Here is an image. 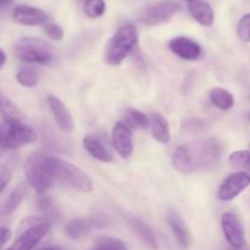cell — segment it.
I'll return each instance as SVG.
<instances>
[{"label":"cell","instance_id":"7402d4cb","mask_svg":"<svg viewBox=\"0 0 250 250\" xmlns=\"http://www.w3.org/2000/svg\"><path fill=\"white\" fill-rule=\"evenodd\" d=\"M189 14L193 19L202 26L210 27L215 21V14L212 7L207 1H192L188 5Z\"/></svg>","mask_w":250,"mask_h":250},{"label":"cell","instance_id":"8d00e7d4","mask_svg":"<svg viewBox=\"0 0 250 250\" xmlns=\"http://www.w3.org/2000/svg\"><path fill=\"white\" fill-rule=\"evenodd\" d=\"M42 250H62L60 247H49V248H44Z\"/></svg>","mask_w":250,"mask_h":250},{"label":"cell","instance_id":"9c48e42d","mask_svg":"<svg viewBox=\"0 0 250 250\" xmlns=\"http://www.w3.org/2000/svg\"><path fill=\"white\" fill-rule=\"evenodd\" d=\"M222 232L227 243L233 249H242L246 246V233L241 220L233 212H225L221 217Z\"/></svg>","mask_w":250,"mask_h":250},{"label":"cell","instance_id":"3957f363","mask_svg":"<svg viewBox=\"0 0 250 250\" xmlns=\"http://www.w3.org/2000/svg\"><path fill=\"white\" fill-rule=\"evenodd\" d=\"M15 58L22 62L34 65H50L54 60V51L48 42L39 38L24 37L15 42L12 46Z\"/></svg>","mask_w":250,"mask_h":250},{"label":"cell","instance_id":"6da1fadb","mask_svg":"<svg viewBox=\"0 0 250 250\" xmlns=\"http://www.w3.org/2000/svg\"><path fill=\"white\" fill-rule=\"evenodd\" d=\"M23 171L27 183L37 194H45L56 182L55 156L43 151H33L24 160Z\"/></svg>","mask_w":250,"mask_h":250},{"label":"cell","instance_id":"e0dca14e","mask_svg":"<svg viewBox=\"0 0 250 250\" xmlns=\"http://www.w3.org/2000/svg\"><path fill=\"white\" fill-rule=\"evenodd\" d=\"M167 222L180 247H182L183 249L189 248L190 243H192V236H190V231L185 220L177 212L172 211L168 214Z\"/></svg>","mask_w":250,"mask_h":250},{"label":"cell","instance_id":"9a60e30c","mask_svg":"<svg viewBox=\"0 0 250 250\" xmlns=\"http://www.w3.org/2000/svg\"><path fill=\"white\" fill-rule=\"evenodd\" d=\"M48 104L59 128L65 132V133L73 132V129H75V120H73L72 114L67 109V106L58 97H54V95H49Z\"/></svg>","mask_w":250,"mask_h":250},{"label":"cell","instance_id":"4fadbf2b","mask_svg":"<svg viewBox=\"0 0 250 250\" xmlns=\"http://www.w3.org/2000/svg\"><path fill=\"white\" fill-rule=\"evenodd\" d=\"M168 48L176 56L187 61L198 60L203 54L202 46L188 37H176L171 39Z\"/></svg>","mask_w":250,"mask_h":250},{"label":"cell","instance_id":"e575fe53","mask_svg":"<svg viewBox=\"0 0 250 250\" xmlns=\"http://www.w3.org/2000/svg\"><path fill=\"white\" fill-rule=\"evenodd\" d=\"M6 54L4 53V51L1 50V49H0V71L2 70V68H4V66H5V63H6Z\"/></svg>","mask_w":250,"mask_h":250},{"label":"cell","instance_id":"4dcf8cb0","mask_svg":"<svg viewBox=\"0 0 250 250\" xmlns=\"http://www.w3.org/2000/svg\"><path fill=\"white\" fill-rule=\"evenodd\" d=\"M12 172H14V166L10 163L0 165V194L6 189L9 183L11 182Z\"/></svg>","mask_w":250,"mask_h":250},{"label":"cell","instance_id":"d6986e66","mask_svg":"<svg viewBox=\"0 0 250 250\" xmlns=\"http://www.w3.org/2000/svg\"><path fill=\"white\" fill-rule=\"evenodd\" d=\"M29 192V185L27 182H22L10 193V195L7 197V199L5 200L4 204H2L1 209H0V214L2 216H10V215L14 214L19 207L21 205V203L23 202L24 198L27 197Z\"/></svg>","mask_w":250,"mask_h":250},{"label":"cell","instance_id":"5bb4252c","mask_svg":"<svg viewBox=\"0 0 250 250\" xmlns=\"http://www.w3.org/2000/svg\"><path fill=\"white\" fill-rule=\"evenodd\" d=\"M15 21L23 26H45L48 23V15L38 7L29 5H19L12 11Z\"/></svg>","mask_w":250,"mask_h":250},{"label":"cell","instance_id":"52a82bcc","mask_svg":"<svg viewBox=\"0 0 250 250\" xmlns=\"http://www.w3.org/2000/svg\"><path fill=\"white\" fill-rule=\"evenodd\" d=\"M182 9V5L176 0H161L144 7L139 14V22L146 26H155L168 21L173 15Z\"/></svg>","mask_w":250,"mask_h":250},{"label":"cell","instance_id":"ba28073f","mask_svg":"<svg viewBox=\"0 0 250 250\" xmlns=\"http://www.w3.org/2000/svg\"><path fill=\"white\" fill-rule=\"evenodd\" d=\"M38 136L32 127L26 124L6 125V128L1 129L0 142L5 150H15L26 144H32L37 142Z\"/></svg>","mask_w":250,"mask_h":250},{"label":"cell","instance_id":"7a4b0ae2","mask_svg":"<svg viewBox=\"0 0 250 250\" xmlns=\"http://www.w3.org/2000/svg\"><path fill=\"white\" fill-rule=\"evenodd\" d=\"M138 43V32L134 24L120 27L105 46V61L111 66H119L125 61Z\"/></svg>","mask_w":250,"mask_h":250},{"label":"cell","instance_id":"2e32d148","mask_svg":"<svg viewBox=\"0 0 250 250\" xmlns=\"http://www.w3.org/2000/svg\"><path fill=\"white\" fill-rule=\"evenodd\" d=\"M98 222H99V220L94 219V217L71 220L70 222L65 225L63 232H65L67 238L72 239V241H78V239L89 234L94 227L99 226Z\"/></svg>","mask_w":250,"mask_h":250},{"label":"cell","instance_id":"d6a6232c","mask_svg":"<svg viewBox=\"0 0 250 250\" xmlns=\"http://www.w3.org/2000/svg\"><path fill=\"white\" fill-rule=\"evenodd\" d=\"M44 32L53 41H61L63 38V36H65L63 29L56 23H46L44 26Z\"/></svg>","mask_w":250,"mask_h":250},{"label":"cell","instance_id":"484cf974","mask_svg":"<svg viewBox=\"0 0 250 250\" xmlns=\"http://www.w3.org/2000/svg\"><path fill=\"white\" fill-rule=\"evenodd\" d=\"M93 250H128L126 244L119 238L109 236H100L95 239Z\"/></svg>","mask_w":250,"mask_h":250},{"label":"cell","instance_id":"836d02e7","mask_svg":"<svg viewBox=\"0 0 250 250\" xmlns=\"http://www.w3.org/2000/svg\"><path fill=\"white\" fill-rule=\"evenodd\" d=\"M11 231L7 227H0V250L5 247V244L11 238Z\"/></svg>","mask_w":250,"mask_h":250},{"label":"cell","instance_id":"4316f807","mask_svg":"<svg viewBox=\"0 0 250 250\" xmlns=\"http://www.w3.org/2000/svg\"><path fill=\"white\" fill-rule=\"evenodd\" d=\"M16 81L22 87L33 88L39 83V76L33 68H21L17 71Z\"/></svg>","mask_w":250,"mask_h":250},{"label":"cell","instance_id":"30bf717a","mask_svg":"<svg viewBox=\"0 0 250 250\" xmlns=\"http://www.w3.org/2000/svg\"><path fill=\"white\" fill-rule=\"evenodd\" d=\"M250 186V175L247 172H236L225 178L219 188V199L222 202H229L238 197L243 190Z\"/></svg>","mask_w":250,"mask_h":250},{"label":"cell","instance_id":"f546056e","mask_svg":"<svg viewBox=\"0 0 250 250\" xmlns=\"http://www.w3.org/2000/svg\"><path fill=\"white\" fill-rule=\"evenodd\" d=\"M229 161L236 167H250V150H237L229 155Z\"/></svg>","mask_w":250,"mask_h":250},{"label":"cell","instance_id":"5b68a950","mask_svg":"<svg viewBox=\"0 0 250 250\" xmlns=\"http://www.w3.org/2000/svg\"><path fill=\"white\" fill-rule=\"evenodd\" d=\"M21 233L7 250H33L50 231V222L42 217H28L21 224Z\"/></svg>","mask_w":250,"mask_h":250},{"label":"cell","instance_id":"277c9868","mask_svg":"<svg viewBox=\"0 0 250 250\" xmlns=\"http://www.w3.org/2000/svg\"><path fill=\"white\" fill-rule=\"evenodd\" d=\"M195 171H209L219 164L222 148L216 138H199L186 144Z\"/></svg>","mask_w":250,"mask_h":250},{"label":"cell","instance_id":"83f0119b","mask_svg":"<svg viewBox=\"0 0 250 250\" xmlns=\"http://www.w3.org/2000/svg\"><path fill=\"white\" fill-rule=\"evenodd\" d=\"M85 16L89 19H98L103 16L106 10V4L104 0H85L83 5Z\"/></svg>","mask_w":250,"mask_h":250},{"label":"cell","instance_id":"cb8c5ba5","mask_svg":"<svg viewBox=\"0 0 250 250\" xmlns=\"http://www.w3.org/2000/svg\"><path fill=\"white\" fill-rule=\"evenodd\" d=\"M172 164L173 167L182 175H190L195 172L190 156L188 154L187 146H181L176 149L172 155Z\"/></svg>","mask_w":250,"mask_h":250},{"label":"cell","instance_id":"603a6c76","mask_svg":"<svg viewBox=\"0 0 250 250\" xmlns=\"http://www.w3.org/2000/svg\"><path fill=\"white\" fill-rule=\"evenodd\" d=\"M209 98L212 105L219 110H222V111H227L234 106L233 94L227 89H224V88L215 87L210 89Z\"/></svg>","mask_w":250,"mask_h":250},{"label":"cell","instance_id":"1f68e13d","mask_svg":"<svg viewBox=\"0 0 250 250\" xmlns=\"http://www.w3.org/2000/svg\"><path fill=\"white\" fill-rule=\"evenodd\" d=\"M237 33L241 41L249 43L250 42V12L246 14L238 22L237 26Z\"/></svg>","mask_w":250,"mask_h":250},{"label":"cell","instance_id":"ffe728a7","mask_svg":"<svg viewBox=\"0 0 250 250\" xmlns=\"http://www.w3.org/2000/svg\"><path fill=\"white\" fill-rule=\"evenodd\" d=\"M0 117L7 126L24 124V115L2 92H0Z\"/></svg>","mask_w":250,"mask_h":250},{"label":"cell","instance_id":"8992f818","mask_svg":"<svg viewBox=\"0 0 250 250\" xmlns=\"http://www.w3.org/2000/svg\"><path fill=\"white\" fill-rule=\"evenodd\" d=\"M55 177L56 181L82 193L93 190V181L85 171L78 166L55 156Z\"/></svg>","mask_w":250,"mask_h":250},{"label":"cell","instance_id":"74e56055","mask_svg":"<svg viewBox=\"0 0 250 250\" xmlns=\"http://www.w3.org/2000/svg\"><path fill=\"white\" fill-rule=\"evenodd\" d=\"M187 1H190V2H192V1H195V0H187Z\"/></svg>","mask_w":250,"mask_h":250},{"label":"cell","instance_id":"8fae6325","mask_svg":"<svg viewBox=\"0 0 250 250\" xmlns=\"http://www.w3.org/2000/svg\"><path fill=\"white\" fill-rule=\"evenodd\" d=\"M111 143L121 158L128 159L133 154V133L125 122H117L111 132Z\"/></svg>","mask_w":250,"mask_h":250},{"label":"cell","instance_id":"ac0fdd59","mask_svg":"<svg viewBox=\"0 0 250 250\" xmlns=\"http://www.w3.org/2000/svg\"><path fill=\"white\" fill-rule=\"evenodd\" d=\"M125 219L128 222L129 227L132 229V231L153 250H158V239H156L155 233H154L153 229L148 226L144 221H142L138 217L133 216V215H126Z\"/></svg>","mask_w":250,"mask_h":250},{"label":"cell","instance_id":"7c38bea8","mask_svg":"<svg viewBox=\"0 0 250 250\" xmlns=\"http://www.w3.org/2000/svg\"><path fill=\"white\" fill-rule=\"evenodd\" d=\"M83 146L95 160L105 164L114 161V155L107 146V142L99 134H85L83 138Z\"/></svg>","mask_w":250,"mask_h":250},{"label":"cell","instance_id":"f1b7e54d","mask_svg":"<svg viewBox=\"0 0 250 250\" xmlns=\"http://www.w3.org/2000/svg\"><path fill=\"white\" fill-rule=\"evenodd\" d=\"M182 131L188 134H200L205 131V121L198 117H186L182 120Z\"/></svg>","mask_w":250,"mask_h":250},{"label":"cell","instance_id":"d590c367","mask_svg":"<svg viewBox=\"0 0 250 250\" xmlns=\"http://www.w3.org/2000/svg\"><path fill=\"white\" fill-rule=\"evenodd\" d=\"M15 0H0V6H7V5L12 4Z\"/></svg>","mask_w":250,"mask_h":250},{"label":"cell","instance_id":"44dd1931","mask_svg":"<svg viewBox=\"0 0 250 250\" xmlns=\"http://www.w3.org/2000/svg\"><path fill=\"white\" fill-rule=\"evenodd\" d=\"M150 120V131L154 139L161 144H167L171 139V132L168 122L159 112H153L149 117Z\"/></svg>","mask_w":250,"mask_h":250},{"label":"cell","instance_id":"d4e9b609","mask_svg":"<svg viewBox=\"0 0 250 250\" xmlns=\"http://www.w3.org/2000/svg\"><path fill=\"white\" fill-rule=\"evenodd\" d=\"M125 124L131 129H146L150 127V120L143 114L142 111L137 109H127L125 114Z\"/></svg>","mask_w":250,"mask_h":250}]
</instances>
